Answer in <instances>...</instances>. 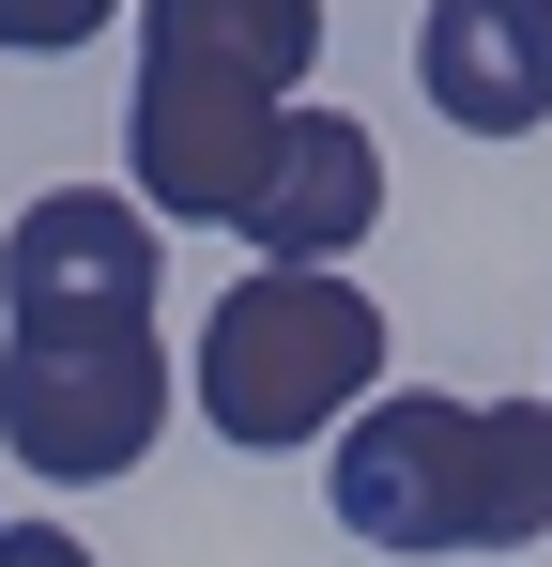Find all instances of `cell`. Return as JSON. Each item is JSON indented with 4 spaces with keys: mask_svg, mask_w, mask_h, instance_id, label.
Listing matches in <instances>:
<instances>
[{
    "mask_svg": "<svg viewBox=\"0 0 552 567\" xmlns=\"http://www.w3.org/2000/svg\"><path fill=\"white\" fill-rule=\"evenodd\" d=\"M123 0H0V47H31V62H62V47H92Z\"/></svg>",
    "mask_w": 552,
    "mask_h": 567,
    "instance_id": "obj_8",
    "label": "cell"
},
{
    "mask_svg": "<svg viewBox=\"0 0 552 567\" xmlns=\"http://www.w3.org/2000/svg\"><path fill=\"white\" fill-rule=\"evenodd\" d=\"M415 93L460 138H538L552 123V0H430L415 16Z\"/></svg>",
    "mask_w": 552,
    "mask_h": 567,
    "instance_id": "obj_7",
    "label": "cell"
},
{
    "mask_svg": "<svg viewBox=\"0 0 552 567\" xmlns=\"http://www.w3.org/2000/svg\"><path fill=\"white\" fill-rule=\"evenodd\" d=\"M307 78H323V0H139V107H123L139 215L246 230Z\"/></svg>",
    "mask_w": 552,
    "mask_h": 567,
    "instance_id": "obj_1",
    "label": "cell"
},
{
    "mask_svg": "<svg viewBox=\"0 0 552 567\" xmlns=\"http://www.w3.org/2000/svg\"><path fill=\"white\" fill-rule=\"evenodd\" d=\"M368 230H384V138H368L354 107H292L262 199H246V246H262L276 277H338Z\"/></svg>",
    "mask_w": 552,
    "mask_h": 567,
    "instance_id": "obj_6",
    "label": "cell"
},
{
    "mask_svg": "<svg viewBox=\"0 0 552 567\" xmlns=\"http://www.w3.org/2000/svg\"><path fill=\"white\" fill-rule=\"evenodd\" d=\"M154 261L170 230L139 215V185H47L0 230V322L62 338V322H154Z\"/></svg>",
    "mask_w": 552,
    "mask_h": 567,
    "instance_id": "obj_5",
    "label": "cell"
},
{
    "mask_svg": "<svg viewBox=\"0 0 552 567\" xmlns=\"http://www.w3.org/2000/svg\"><path fill=\"white\" fill-rule=\"evenodd\" d=\"M368 399H384V307L354 277L246 261V277L215 291V322H200V430L215 445L292 461V445H338Z\"/></svg>",
    "mask_w": 552,
    "mask_h": 567,
    "instance_id": "obj_3",
    "label": "cell"
},
{
    "mask_svg": "<svg viewBox=\"0 0 552 567\" xmlns=\"http://www.w3.org/2000/svg\"><path fill=\"white\" fill-rule=\"evenodd\" d=\"M170 430V338L154 322H62V338H0V445L92 491V475H139Z\"/></svg>",
    "mask_w": 552,
    "mask_h": 567,
    "instance_id": "obj_4",
    "label": "cell"
},
{
    "mask_svg": "<svg viewBox=\"0 0 552 567\" xmlns=\"http://www.w3.org/2000/svg\"><path fill=\"white\" fill-rule=\"evenodd\" d=\"M0 567H92V553L62 537V522H0Z\"/></svg>",
    "mask_w": 552,
    "mask_h": 567,
    "instance_id": "obj_9",
    "label": "cell"
},
{
    "mask_svg": "<svg viewBox=\"0 0 552 567\" xmlns=\"http://www.w3.org/2000/svg\"><path fill=\"white\" fill-rule=\"evenodd\" d=\"M323 506L368 553H522L552 537V399L384 383L323 461Z\"/></svg>",
    "mask_w": 552,
    "mask_h": 567,
    "instance_id": "obj_2",
    "label": "cell"
}]
</instances>
